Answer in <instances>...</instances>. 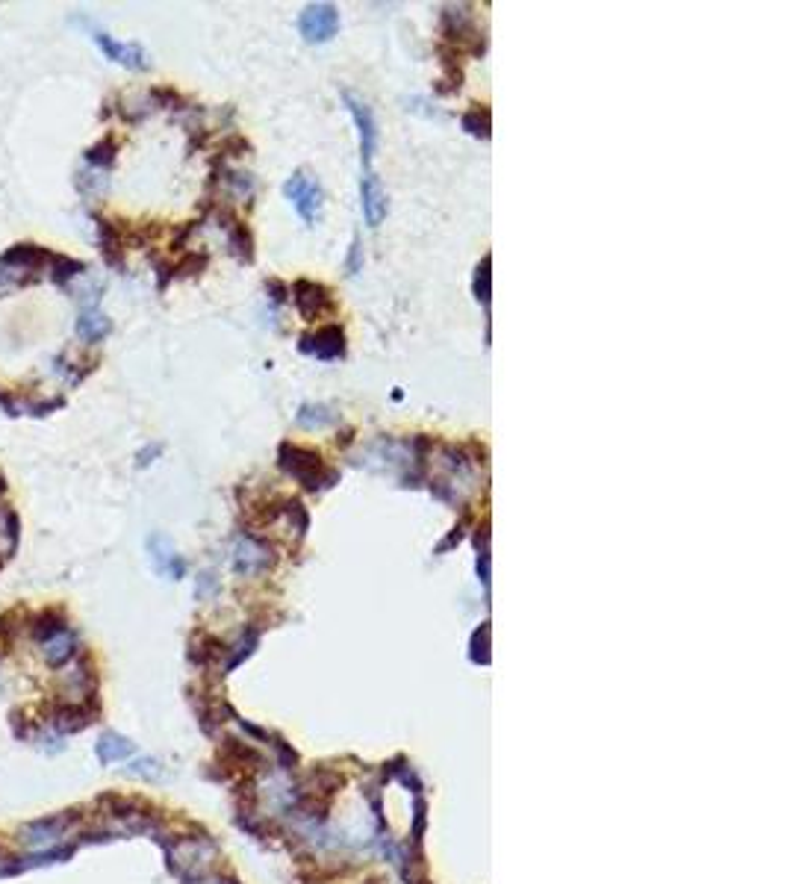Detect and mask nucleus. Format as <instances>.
<instances>
[{
  "instance_id": "nucleus-13",
  "label": "nucleus",
  "mask_w": 787,
  "mask_h": 884,
  "mask_svg": "<svg viewBox=\"0 0 787 884\" xmlns=\"http://www.w3.org/2000/svg\"><path fill=\"white\" fill-rule=\"evenodd\" d=\"M74 652H77V636L72 628H63L53 636H48V640H42V657H44V664L53 669L68 664V660L74 657Z\"/></svg>"
},
{
  "instance_id": "nucleus-5",
  "label": "nucleus",
  "mask_w": 787,
  "mask_h": 884,
  "mask_svg": "<svg viewBox=\"0 0 787 884\" xmlns=\"http://www.w3.org/2000/svg\"><path fill=\"white\" fill-rule=\"evenodd\" d=\"M298 348H301V354H307V357H316V360H343L345 357V334H343V327H336V325L316 327L313 334L301 336Z\"/></svg>"
},
{
  "instance_id": "nucleus-19",
  "label": "nucleus",
  "mask_w": 787,
  "mask_h": 884,
  "mask_svg": "<svg viewBox=\"0 0 787 884\" xmlns=\"http://www.w3.org/2000/svg\"><path fill=\"white\" fill-rule=\"evenodd\" d=\"M127 754H133V743L124 740L119 734H103L98 743V758L103 763H112V761H121Z\"/></svg>"
},
{
  "instance_id": "nucleus-14",
  "label": "nucleus",
  "mask_w": 787,
  "mask_h": 884,
  "mask_svg": "<svg viewBox=\"0 0 787 884\" xmlns=\"http://www.w3.org/2000/svg\"><path fill=\"white\" fill-rule=\"evenodd\" d=\"M112 330V322L107 316H103L98 306H83V313L77 318V336L89 342V345H95L103 336H107Z\"/></svg>"
},
{
  "instance_id": "nucleus-20",
  "label": "nucleus",
  "mask_w": 787,
  "mask_h": 884,
  "mask_svg": "<svg viewBox=\"0 0 787 884\" xmlns=\"http://www.w3.org/2000/svg\"><path fill=\"white\" fill-rule=\"evenodd\" d=\"M115 153H119V145H115L112 136H107V139H101L98 145H92L86 151V162L92 165V169H110V165L115 162Z\"/></svg>"
},
{
  "instance_id": "nucleus-27",
  "label": "nucleus",
  "mask_w": 787,
  "mask_h": 884,
  "mask_svg": "<svg viewBox=\"0 0 787 884\" xmlns=\"http://www.w3.org/2000/svg\"><path fill=\"white\" fill-rule=\"evenodd\" d=\"M157 454H160V445H151V448H145V452H139L136 463H139V466H148Z\"/></svg>"
},
{
  "instance_id": "nucleus-26",
  "label": "nucleus",
  "mask_w": 787,
  "mask_h": 884,
  "mask_svg": "<svg viewBox=\"0 0 787 884\" xmlns=\"http://www.w3.org/2000/svg\"><path fill=\"white\" fill-rule=\"evenodd\" d=\"M0 407L6 410V416H21V404L9 393H0Z\"/></svg>"
},
{
  "instance_id": "nucleus-8",
  "label": "nucleus",
  "mask_w": 787,
  "mask_h": 884,
  "mask_svg": "<svg viewBox=\"0 0 787 884\" xmlns=\"http://www.w3.org/2000/svg\"><path fill=\"white\" fill-rule=\"evenodd\" d=\"M360 207H363V219L374 230L381 228V221L386 219V192L378 180V174L372 169L360 177Z\"/></svg>"
},
{
  "instance_id": "nucleus-2",
  "label": "nucleus",
  "mask_w": 787,
  "mask_h": 884,
  "mask_svg": "<svg viewBox=\"0 0 787 884\" xmlns=\"http://www.w3.org/2000/svg\"><path fill=\"white\" fill-rule=\"evenodd\" d=\"M284 195H287V200H289L292 207H296V212L307 224L319 221L325 195H322L319 180H313L307 171H296V174H292L289 180L284 183Z\"/></svg>"
},
{
  "instance_id": "nucleus-18",
  "label": "nucleus",
  "mask_w": 787,
  "mask_h": 884,
  "mask_svg": "<svg viewBox=\"0 0 787 884\" xmlns=\"http://www.w3.org/2000/svg\"><path fill=\"white\" fill-rule=\"evenodd\" d=\"M63 628H68V622L63 617V610H56V607L42 610L39 617L33 619V625H30V631H33V636H36L39 643L48 640V636H53L56 631H63Z\"/></svg>"
},
{
  "instance_id": "nucleus-22",
  "label": "nucleus",
  "mask_w": 787,
  "mask_h": 884,
  "mask_svg": "<svg viewBox=\"0 0 787 884\" xmlns=\"http://www.w3.org/2000/svg\"><path fill=\"white\" fill-rule=\"evenodd\" d=\"M298 422L304 424V428H322V424L327 422H334V413L331 407H325V404H304L301 413H298Z\"/></svg>"
},
{
  "instance_id": "nucleus-4",
  "label": "nucleus",
  "mask_w": 787,
  "mask_h": 884,
  "mask_svg": "<svg viewBox=\"0 0 787 884\" xmlns=\"http://www.w3.org/2000/svg\"><path fill=\"white\" fill-rule=\"evenodd\" d=\"M298 30L304 35V42L310 44H325L331 42L336 30H339V12L334 4H310L304 6L301 18H298Z\"/></svg>"
},
{
  "instance_id": "nucleus-1",
  "label": "nucleus",
  "mask_w": 787,
  "mask_h": 884,
  "mask_svg": "<svg viewBox=\"0 0 787 884\" xmlns=\"http://www.w3.org/2000/svg\"><path fill=\"white\" fill-rule=\"evenodd\" d=\"M277 463L289 478H296L301 487L310 490V492L331 487V483L336 481V471L325 469L322 454L313 452V448H304V445L284 442V445H280V452H277Z\"/></svg>"
},
{
  "instance_id": "nucleus-15",
  "label": "nucleus",
  "mask_w": 787,
  "mask_h": 884,
  "mask_svg": "<svg viewBox=\"0 0 787 884\" xmlns=\"http://www.w3.org/2000/svg\"><path fill=\"white\" fill-rule=\"evenodd\" d=\"M21 539V522L13 507H0V563H6L15 554Z\"/></svg>"
},
{
  "instance_id": "nucleus-24",
  "label": "nucleus",
  "mask_w": 787,
  "mask_h": 884,
  "mask_svg": "<svg viewBox=\"0 0 787 884\" xmlns=\"http://www.w3.org/2000/svg\"><path fill=\"white\" fill-rule=\"evenodd\" d=\"M230 245L242 259H251V233L245 230V224H239V221L230 224Z\"/></svg>"
},
{
  "instance_id": "nucleus-23",
  "label": "nucleus",
  "mask_w": 787,
  "mask_h": 884,
  "mask_svg": "<svg viewBox=\"0 0 787 884\" xmlns=\"http://www.w3.org/2000/svg\"><path fill=\"white\" fill-rule=\"evenodd\" d=\"M463 127L472 136H478V139H490V112L487 110H478V106H475V110H469L463 115Z\"/></svg>"
},
{
  "instance_id": "nucleus-12",
  "label": "nucleus",
  "mask_w": 787,
  "mask_h": 884,
  "mask_svg": "<svg viewBox=\"0 0 787 884\" xmlns=\"http://www.w3.org/2000/svg\"><path fill=\"white\" fill-rule=\"evenodd\" d=\"M95 230H98V245H101V254H103V263L112 266V268H121V254H124V236L121 228L110 219L95 216Z\"/></svg>"
},
{
  "instance_id": "nucleus-25",
  "label": "nucleus",
  "mask_w": 787,
  "mask_h": 884,
  "mask_svg": "<svg viewBox=\"0 0 787 884\" xmlns=\"http://www.w3.org/2000/svg\"><path fill=\"white\" fill-rule=\"evenodd\" d=\"M77 189H80V192H83V195H101L103 192V189H107V180H103V177H92V174H86V171H80L77 174Z\"/></svg>"
},
{
  "instance_id": "nucleus-9",
  "label": "nucleus",
  "mask_w": 787,
  "mask_h": 884,
  "mask_svg": "<svg viewBox=\"0 0 787 884\" xmlns=\"http://www.w3.org/2000/svg\"><path fill=\"white\" fill-rule=\"evenodd\" d=\"M51 251L48 248H42V245H33V242H18L13 245L9 251H4V257H0V266H6V268H15V271H33L36 275L39 268H44L51 263Z\"/></svg>"
},
{
  "instance_id": "nucleus-28",
  "label": "nucleus",
  "mask_w": 787,
  "mask_h": 884,
  "mask_svg": "<svg viewBox=\"0 0 787 884\" xmlns=\"http://www.w3.org/2000/svg\"><path fill=\"white\" fill-rule=\"evenodd\" d=\"M6 492V478H4V471H0V495Z\"/></svg>"
},
{
  "instance_id": "nucleus-11",
  "label": "nucleus",
  "mask_w": 787,
  "mask_h": 884,
  "mask_svg": "<svg viewBox=\"0 0 787 884\" xmlns=\"http://www.w3.org/2000/svg\"><path fill=\"white\" fill-rule=\"evenodd\" d=\"M268 563H272V551H268V546H263V542L254 537H239L237 551H233V566H237V572L254 575V572H263Z\"/></svg>"
},
{
  "instance_id": "nucleus-17",
  "label": "nucleus",
  "mask_w": 787,
  "mask_h": 884,
  "mask_svg": "<svg viewBox=\"0 0 787 884\" xmlns=\"http://www.w3.org/2000/svg\"><path fill=\"white\" fill-rule=\"evenodd\" d=\"M86 271V263H80V259H72L65 254H53L51 263H48V277L56 283V287H65V283H72L74 277H80Z\"/></svg>"
},
{
  "instance_id": "nucleus-7",
  "label": "nucleus",
  "mask_w": 787,
  "mask_h": 884,
  "mask_svg": "<svg viewBox=\"0 0 787 884\" xmlns=\"http://www.w3.org/2000/svg\"><path fill=\"white\" fill-rule=\"evenodd\" d=\"M292 301H296L298 313L307 318V322H316L322 313L334 310L331 292L313 280H296V287H292Z\"/></svg>"
},
{
  "instance_id": "nucleus-21",
  "label": "nucleus",
  "mask_w": 787,
  "mask_h": 884,
  "mask_svg": "<svg viewBox=\"0 0 787 884\" xmlns=\"http://www.w3.org/2000/svg\"><path fill=\"white\" fill-rule=\"evenodd\" d=\"M490 266H492V257L487 254L475 268V298L484 306L490 304V295H492V271H490Z\"/></svg>"
},
{
  "instance_id": "nucleus-3",
  "label": "nucleus",
  "mask_w": 787,
  "mask_h": 884,
  "mask_svg": "<svg viewBox=\"0 0 787 884\" xmlns=\"http://www.w3.org/2000/svg\"><path fill=\"white\" fill-rule=\"evenodd\" d=\"M343 101L348 106L351 118H355V127L360 133V160H363V169H372V157L374 151H378V121H374V112L366 101H360L355 92H343Z\"/></svg>"
},
{
  "instance_id": "nucleus-10",
  "label": "nucleus",
  "mask_w": 787,
  "mask_h": 884,
  "mask_svg": "<svg viewBox=\"0 0 787 884\" xmlns=\"http://www.w3.org/2000/svg\"><path fill=\"white\" fill-rule=\"evenodd\" d=\"M148 554H151V563H154V569L160 575H166L171 578V581H178V578H183L186 572V563L178 551H174L171 546V539L169 537H162V534H154L148 539Z\"/></svg>"
},
{
  "instance_id": "nucleus-6",
  "label": "nucleus",
  "mask_w": 787,
  "mask_h": 884,
  "mask_svg": "<svg viewBox=\"0 0 787 884\" xmlns=\"http://www.w3.org/2000/svg\"><path fill=\"white\" fill-rule=\"evenodd\" d=\"M92 39H95V44L103 51V56L112 59V63H119V65L131 68V71L148 68V53L142 51V44L119 42V39H112V35L103 33V30H92Z\"/></svg>"
},
{
  "instance_id": "nucleus-16",
  "label": "nucleus",
  "mask_w": 787,
  "mask_h": 884,
  "mask_svg": "<svg viewBox=\"0 0 787 884\" xmlns=\"http://www.w3.org/2000/svg\"><path fill=\"white\" fill-rule=\"evenodd\" d=\"M63 829H65V820L63 817H56V820H39V822H30L24 831H21V837H24V843L27 846H48L53 843L56 837H63Z\"/></svg>"
}]
</instances>
